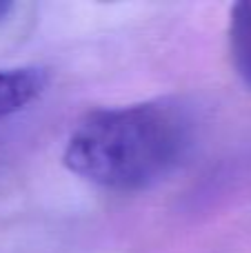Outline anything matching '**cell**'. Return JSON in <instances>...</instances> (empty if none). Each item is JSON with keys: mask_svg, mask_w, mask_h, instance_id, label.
Instances as JSON below:
<instances>
[{"mask_svg": "<svg viewBox=\"0 0 251 253\" xmlns=\"http://www.w3.org/2000/svg\"><path fill=\"white\" fill-rule=\"evenodd\" d=\"M11 9H13L11 2H7V0H0V20H4V18L11 13Z\"/></svg>", "mask_w": 251, "mask_h": 253, "instance_id": "obj_4", "label": "cell"}, {"mask_svg": "<svg viewBox=\"0 0 251 253\" xmlns=\"http://www.w3.org/2000/svg\"><path fill=\"white\" fill-rule=\"evenodd\" d=\"M194 118L178 100L136 102L87 114L74 126L62 162L71 173L118 193L149 189L185 160Z\"/></svg>", "mask_w": 251, "mask_h": 253, "instance_id": "obj_1", "label": "cell"}, {"mask_svg": "<svg viewBox=\"0 0 251 253\" xmlns=\"http://www.w3.org/2000/svg\"><path fill=\"white\" fill-rule=\"evenodd\" d=\"M229 53L238 76L251 89V2H238L231 7Z\"/></svg>", "mask_w": 251, "mask_h": 253, "instance_id": "obj_3", "label": "cell"}, {"mask_svg": "<svg viewBox=\"0 0 251 253\" xmlns=\"http://www.w3.org/2000/svg\"><path fill=\"white\" fill-rule=\"evenodd\" d=\"M49 76L40 67L0 69V120L22 111L44 91Z\"/></svg>", "mask_w": 251, "mask_h": 253, "instance_id": "obj_2", "label": "cell"}]
</instances>
